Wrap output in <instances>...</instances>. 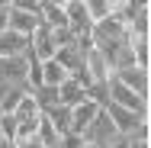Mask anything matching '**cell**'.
<instances>
[{"mask_svg":"<svg viewBox=\"0 0 151 148\" xmlns=\"http://www.w3.org/2000/svg\"><path fill=\"white\" fill-rule=\"evenodd\" d=\"M116 81H119L122 87H129L135 97H142V100H148V71H142V68H125V71H116L113 74Z\"/></svg>","mask_w":151,"mask_h":148,"instance_id":"4","label":"cell"},{"mask_svg":"<svg viewBox=\"0 0 151 148\" xmlns=\"http://www.w3.org/2000/svg\"><path fill=\"white\" fill-rule=\"evenodd\" d=\"M55 97H58V106H77L81 100H87V87L77 81V77H64L61 81V87L55 90Z\"/></svg>","mask_w":151,"mask_h":148,"instance_id":"6","label":"cell"},{"mask_svg":"<svg viewBox=\"0 0 151 148\" xmlns=\"http://www.w3.org/2000/svg\"><path fill=\"white\" fill-rule=\"evenodd\" d=\"M100 110H103V106H100V103H93V100H81L77 106H71V132H74V135H81L93 119H96Z\"/></svg>","mask_w":151,"mask_h":148,"instance_id":"5","label":"cell"},{"mask_svg":"<svg viewBox=\"0 0 151 148\" xmlns=\"http://www.w3.org/2000/svg\"><path fill=\"white\" fill-rule=\"evenodd\" d=\"M84 74H87L90 84H106V81L113 77V71H109L106 58H103L96 48H87V52H84Z\"/></svg>","mask_w":151,"mask_h":148,"instance_id":"3","label":"cell"},{"mask_svg":"<svg viewBox=\"0 0 151 148\" xmlns=\"http://www.w3.org/2000/svg\"><path fill=\"white\" fill-rule=\"evenodd\" d=\"M81 139H84V145H90V148H109V145H116L122 135L116 132V126L109 122V116L100 110V113H96V119H93L90 126L81 132Z\"/></svg>","mask_w":151,"mask_h":148,"instance_id":"2","label":"cell"},{"mask_svg":"<svg viewBox=\"0 0 151 148\" xmlns=\"http://www.w3.org/2000/svg\"><path fill=\"white\" fill-rule=\"evenodd\" d=\"M45 116L58 129V135H68V132H71V110H68V106H58V103H55L52 110H45Z\"/></svg>","mask_w":151,"mask_h":148,"instance_id":"12","label":"cell"},{"mask_svg":"<svg viewBox=\"0 0 151 148\" xmlns=\"http://www.w3.org/2000/svg\"><path fill=\"white\" fill-rule=\"evenodd\" d=\"M39 74H42V87H48V90H58L61 81L68 77L55 58H52V61H39Z\"/></svg>","mask_w":151,"mask_h":148,"instance_id":"11","label":"cell"},{"mask_svg":"<svg viewBox=\"0 0 151 148\" xmlns=\"http://www.w3.org/2000/svg\"><path fill=\"white\" fill-rule=\"evenodd\" d=\"M0 139L3 142H16V119L10 116V113H0Z\"/></svg>","mask_w":151,"mask_h":148,"instance_id":"15","label":"cell"},{"mask_svg":"<svg viewBox=\"0 0 151 148\" xmlns=\"http://www.w3.org/2000/svg\"><path fill=\"white\" fill-rule=\"evenodd\" d=\"M29 52V39L19 35V32H0V61L3 58H16V55H26Z\"/></svg>","mask_w":151,"mask_h":148,"instance_id":"7","label":"cell"},{"mask_svg":"<svg viewBox=\"0 0 151 148\" xmlns=\"http://www.w3.org/2000/svg\"><path fill=\"white\" fill-rule=\"evenodd\" d=\"M35 26H39V16H32V13H23V10H13V6H10V16H6V29H10V32H19V35L29 39Z\"/></svg>","mask_w":151,"mask_h":148,"instance_id":"8","label":"cell"},{"mask_svg":"<svg viewBox=\"0 0 151 148\" xmlns=\"http://www.w3.org/2000/svg\"><path fill=\"white\" fill-rule=\"evenodd\" d=\"M39 23H45L48 29H61V26H68V23H64V10H61V3H55V0H42V3H39Z\"/></svg>","mask_w":151,"mask_h":148,"instance_id":"9","label":"cell"},{"mask_svg":"<svg viewBox=\"0 0 151 148\" xmlns=\"http://www.w3.org/2000/svg\"><path fill=\"white\" fill-rule=\"evenodd\" d=\"M106 103H113V106H119V110H129V113H135V116L148 119V100L135 97L129 87H122L116 77L106 81Z\"/></svg>","mask_w":151,"mask_h":148,"instance_id":"1","label":"cell"},{"mask_svg":"<svg viewBox=\"0 0 151 148\" xmlns=\"http://www.w3.org/2000/svg\"><path fill=\"white\" fill-rule=\"evenodd\" d=\"M58 148H84V139H81V135H74V132H68V135H61Z\"/></svg>","mask_w":151,"mask_h":148,"instance_id":"17","label":"cell"},{"mask_svg":"<svg viewBox=\"0 0 151 148\" xmlns=\"http://www.w3.org/2000/svg\"><path fill=\"white\" fill-rule=\"evenodd\" d=\"M39 3H42V0H13L10 6H13V10H23V13H32V16H39Z\"/></svg>","mask_w":151,"mask_h":148,"instance_id":"16","label":"cell"},{"mask_svg":"<svg viewBox=\"0 0 151 148\" xmlns=\"http://www.w3.org/2000/svg\"><path fill=\"white\" fill-rule=\"evenodd\" d=\"M84 148H90V145H84Z\"/></svg>","mask_w":151,"mask_h":148,"instance_id":"19","label":"cell"},{"mask_svg":"<svg viewBox=\"0 0 151 148\" xmlns=\"http://www.w3.org/2000/svg\"><path fill=\"white\" fill-rule=\"evenodd\" d=\"M109 148H129V142H125V139H119L116 145H109Z\"/></svg>","mask_w":151,"mask_h":148,"instance_id":"18","label":"cell"},{"mask_svg":"<svg viewBox=\"0 0 151 148\" xmlns=\"http://www.w3.org/2000/svg\"><path fill=\"white\" fill-rule=\"evenodd\" d=\"M132 45V58H135V68H142V71H148V39H132L129 42Z\"/></svg>","mask_w":151,"mask_h":148,"instance_id":"14","label":"cell"},{"mask_svg":"<svg viewBox=\"0 0 151 148\" xmlns=\"http://www.w3.org/2000/svg\"><path fill=\"white\" fill-rule=\"evenodd\" d=\"M84 6H87V19L90 23H103L109 16V0H84Z\"/></svg>","mask_w":151,"mask_h":148,"instance_id":"13","label":"cell"},{"mask_svg":"<svg viewBox=\"0 0 151 148\" xmlns=\"http://www.w3.org/2000/svg\"><path fill=\"white\" fill-rule=\"evenodd\" d=\"M55 61L61 64V71L71 77V74H77V71H84V55L71 45V48H58L55 52Z\"/></svg>","mask_w":151,"mask_h":148,"instance_id":"10","label":"cell"}]
</instances>
